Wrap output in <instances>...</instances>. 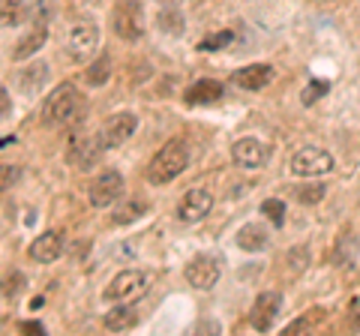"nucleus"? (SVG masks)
Segmentation results:
<instances>
[{
    "label": "nucleus",
    "mask_w": 360,
    "mask_h": 336,
    "mask_svg": "<svg viewBox=\"0 0 360 336\" xmlns=\"http://www.w3.org/2000/svg\"><path fill=\"white\" fill-rule=\"evenodd\" d=\"M295 198L300 201V205H319V201L324 198V186H319V183L297 186V189H295Z\"/></svg>",
    "instance_id": "obj_26"
},
{
    "label": "nucleus",
    "mask_w": 360,
    "mask_h": 336,
    "mask_svg": "<svg viewBox=\"0 0 360 336\" xmlns=\"http://www.w3.org/2000/svg\"><path fill=\"white\" fill-rule=\"evenodd\" d=\"M328 318V312H324L321 306H312L307 316L303 318H297V321H291L288 328H285V333H307V330H312V328H319V324Z\"/></svg>",
    "instance_id": "obj_23"
},
{
    "label": "nucleus",
    "mask_w": 360,
    "mask_h": 336,
    "mask_svg": "<svg viewBox=\"0 0 360 336\" xmlns=\"http://www.w3.org/2000/svg\"><path fill=\"white\" fill-rule=\"evenodd\" d=\"M291 172L300 177H319L333 172V156L321 148H300L291 156Z\"/></svg>",
    "instance_id": "obj_7"
},
{
    "label": "nucleus",
    "mask_w": 360,
    "mask_h": 336,
    "mask_svg": "<svg viewBox=\"0 0 360 336\" xmlns=\"http://www.w3.org/2000/svg\"><path fill=\"white\" fill-rule=\"evenodd\" d=\"M270 82H274V66L267 63H252L234 72V84L243 87V91H262Z\"/></svg>",
    "instance_id": "obj_16"
},
{
    "label": "nucleus",
    "mask_w": 360,
    "mask_h": 336,
    "mask_svg": "<svg viewBox=\"0 0 360 336\" xmlns=\"http://www.w3.org/2000/svg\"><path fill=\"white\" fill-rule=\"evenodd\" d=\"M348 328L354 333H360V297H354L352 306H348Z\"/></svg>",
    "instance_id": "obj_30"
},
{
    "label": "nucleus",
    "mask_w": 360,
    "mask_h": 336,
    "mask_svg": "<svg viewBox=\"0 0 360 336\" xmlns=\"http://www.w3.org/2000/svg\"><path fill=\"white\" fill-rule=\"evenodd\" d=\"M144 210H148V205H144V201H139V198H135V201H127V205H120V207L115 210V222H117V226H127V222H135V219H139Z\"/></svg>",
    "instance_id": "obj_24"
},
{
    "label": "nucleus",
    "mask_w": 360,
    "mask_h": 336,
    "mask_svg": "<svg viewBox=\"0 0 360 336\" xmlns=\"http://www.w3.org/2000/svg\"><path fill=\"white\" fill-rule=\"evenodd\" d=\"M174 21H184V18H177V15H172V13H165V15H162V27H165V30H172V33L184 30V25H174Z\"/></svg>",
    "instance_id": "obj_32"
},
{
    "label": "nucleus",
    "mask_w": 360,
    "mask_h": 336,
    "mask_svg": "<svg viewBox=\"0 0 360 336\" xmlns=\"http://www.w3.org/2000/svg\"><path fill=\"white\" fill-rule=\"evenodd\" d=\"M210 207H213V195H210V189H189V193L180 198V205H177V219L180 222H198V219H205L210 214Z\"/></svg>",
    "instance_id": "obj_11"
},
{
    "label": "nucleus",
    "mask_w": 360,
    "mask_h": 336,
    "mask_svg": "<svg viewBox=\"0 0 360 336\" xmlns=\"http://www.w3.org/2000/svg\"><path fill=\"white\" fill-rule=\"evenodd\" d=\"M78 4H103V0H78Z\"/></svg>",
    "instance_id": "obj_34"
},
{
    "label": "nucleus",
    "mask_w": 360,
    "mask_h": 336,
    "mask_svg": "<svg viewBox=\"0 0 360 336\" xmlns=\"http://www.w3.org/2000/svg\"><path fill=\"white\" fill-rule=\"evenodd\" d=\"M328 82H309V87L303 91V105H312V103H319V99L328 93Z\"/></svg>",
    "instance_id": "obj_29"
},
{
    "label": "nucleus",
    "mask_w": 360,
    "mask_h": 336,
    "mask_svg": "<svg viewBox=\"0 0 360 336\" xmlns=\"http://www.w3.org/2000/svg\"><path fill=\"white\" fill-rule=\"evenodd\" d=\"M42 117L54 129H70L84 117V96L75 91V84H60L54 93H49L42 108Z\"/></svg>",
    "instance_id": "obj_1"
},
{
    "label": "nucleus",
    "mask_w": 360,
    "mask_h": 336,
    "mask_svg": "<svg viewBox=\"0 0 360 336\" xmlns=\"http://www.w3.org/2000/svg\"><path fill=\"white\" fill-rule=\"evenodd\" d=\"M267 156H270L267 144L258 141V138H250V136L238 138L234 141V148H231V160L238 162L240 168H264Z\"/></svg>",
    "instance_id": "obj_12"
},
{
    "label": "nucleus",
    "mask_w": 360,
    "mask_h": 336,
    "mask_svg": "<svg viewBox=\"0 0 360 336\" xmlns=\"http://www.w3.org/2000/svg\"><path fill=\"white\" fill-rule=\"evenodd\" d=\"M45 39H49V27H45L42 18H37V21L30 25V30L15 42L13 60H27V58H33V54H37V51L45 46Z\"/></svg>",
    "instance_id": "obj_15"
},
{
    "label": "nucleus",
    "mask_w": 360,
    "mask_h": 336,
    "mask_svg": "<svg viewBox=\"0 0 360 336\" xmlns=\"http://www.w3.org/2000/svg\"><path fill=\"white\" fill-rule=\"evenodd\" d=\"M45 78H49V66H45V63L25 66V70L18 72V91L21 93H37V91H42Z\"/></svg>",
    "instance_id": "obj_20"
},
{
    "label": "nucleus",
    "mask_w": 360,
    "mask_h": 336,
    "mask_svg": "<svg viewBox=\"0 0 360 336\" xmlns=\"http://www.w3.org/2000/svg\"><path fill=\"white\" fill-rule=\"evenodd\" d=\"M139 324V312H135L129 304H117L115 309H108L105 316V328L111 333H123V330H132Z\"/></svg>",
    "instance_id": "obj_18"
},
{
    "label": "nucleus",
    "mask_w": 360,
    "mask_h": 336,
    "mask_svg": "<svg viewBox=\"0 0 360 336\" xmlns=\"http://www.w3.org/2000/svg\"><path fill=\"white\" fill-rule=\"evenodd\" d=\"M21 330H37V333H42V324H21Z\"/></svg>",
    "instance_id": "obj_33"
},
{
    "label": "nucleus",
    "mask_w": 360,
    "mask_h": 336,
    "mask_svg": "<svg viewBox=\"0 0 360 336\" xmlns=\"http://www.w3.org/2000/svg\"><path fill=\"white\" fill-rule=\"evenodd\" d=\"M87 195H90V205H94V207H108V205H115V201L123 195V177H120V172H115V168L103 172L94 183H90Z\"/></svg>",
    "instance_id": "obj_8"
},
{
    "label": "nucleus",
    "mask_w": 360,
    "mask_h": 336,
    "mask_svg": "<svg viewBox=\"0 0 360 336\" xmlns=\"http://www.w3.org/2000/svg\"><path fill=\"white\" fill-rule=\"evenodd\" d=\"M111 27L120 39H141L144 37V6L141 0H115L111 6Z\"/></svg>",
    "instance_id": "obj_3"
},
{
    "label": "nucleus",
    "mask_w": 360,
    "mask_h": 336,
    "mask_svg": "<svg viewBox=\"0 0 360 336\" xmlns=\"http://www.w3.org/2000/svg\"><path fill=\"white\" fill-rule=\"evenodd\" d=\"M135 129H139V117H135L132 111H120V115L108 117L103 123V129H99V138H103L105 148H120L123 141L132 138Z\"/></svg>",
    "instance_id": "obj_9"
},
{
    "label": "nucleus",
    "mask_w": 360,
    "mask_h": 336,
    "mask_svg": "<svg viewBox=\"0 0 360 336\" xmlns=\"http://www.w3.org/2000/svg\"><path fill=\"white\" fill-rule=\"evenodd\" d=\"M234 39V33L231 30H219V33H213V37H205L198 42V49L201 51H217V49H222V46H229V42Z\"/></svg>",
    "instance_id": "obj_28"
},
{
    "label": "nucleus",
    "mask_w": 360,
    "mask_h": 336,
    "mask_svg": "<svg viewBox=\"0 0 360 336\" xmlns=\"http://www.w3.org/2000/svg\"><path fill=\"white\" fill-rule=\"evenodd\" d=\"M262 214L274 222V226H283L285 222V201L283 198H267L262 205Z\"/></svg>",
    "instance_id": "obj_25"
},
{
    "label": "nucleus",
    "mask_w": 360,
    "mask_h": 336,
    "mask_svg": "<svg viewBox=\"0 0 360 336\" xmlns=\"http://www.w3.org/2000/svg\"><path fill=\"white\" fill-rule=\"evenodd\" d=\"M60 252H63V234H58V231H45L27 246V255L33 261H39V264L58 261Z\"/></svg>",
    "instance_id": "obj_14"
},
{
    "label": "nucleus",
    "mask_w": 360,
    "mask_h": 336,
    "mask_svg": "<svg viewBox=\"0 0 360 336\" xmlns=\"http://www.w3.org/2000/svg\"><path fill=\"white\" fill-rule=\"evenodd\" d=\"M148 291V276L141 271H120L105 288V300L111 304H135Z\"/></svg>",
    "instance_id": "obj_5"
},
{
    "label": "nucleus",
    "mask_w": 360,
    "mask_h": 336,
    "mask_svg": "<svg viewBox=\"0 0 360 336\" xmlns=\"http://www.w3.org/2000/svg\"><path fill=\"white\" fill-rule=\"evenodd\" d=\"M27 15V0H0V27L18 25Z\"/></svg>",
    "instance_id": "obj_22"
},
{
    "label": "nucleus",
    "mask_w": 360,
    "mask_h": 336,
    "mask_svg": "<svg viewBox=\"0 0 360 336\" xmlns=\"http://www.w3.org/2000/svg\"><path fill=\"white\" fill-rule=\"evenodd\" d=\"M186 283L198 291L213 288L219 283V261L213 259V255H195V259L186 264Z\"/></svg>",
    "instance_id": "obj_10"
},
{
    "label": "nucleus",
    "mask_w": 360,
    "mask_h": 336,
    "mask_svg": "<svg viewBox=\"0 0 360 336\" xmlns=\"http://www.w3.org/2000/svg\"><path fill=\"white\" fill-rule=\"evenodd\" d=\"M279 306H283V297H279L276 291H264V295H258L255 304H252V316H250L252 328L267 333L270 328H274L276 316H279Z\"/></svg>",
    "instance_id": "obj_13"
},
{
    "label": "nucleus",
    "mask_w": 360,
    "mask_h": 336,
    "mask_svg": "<svg viewBox=\"0 0 360 336\" xmlns=\"http://www.w3.org/2000/svg\"><path fill=\"white\" fill-rule=\"evenodd\" d=\"M186 165H189L186 141L172 138V141H165L162 148L156 150L153 160H150V165H148V181L156 183V186L172 183L180 172H186Z\"/></svg>",
    "instance_id": "obj_2"
},
{
    "label": "nucleus",
    "mask_w": 360,
    "mask_h": 336,
    "mask_svg": "<svg viewBox=\"0 0 360 336\" xmlns=\"http://www.w3.org/2000/svg\"><path fill=\"white\" fill-rule=\"evenodd\" d=\"M9 111H13V96L6 93V87L0 84V120L9 117Z\"/></svg>",
    "instance_id": "obj_31"
},
{
    "label": "nucleus",
    "mask_w": 360,
    "mask_h": 336,
    "mask_svg": "<svg viewBox=\"0 0 360 336\" xmlns=\"http://www.w3.org/2000/svg\"><path fill=\"white\" fill-rule=\"evenodd\" d=\"M96 46H99V27L90 18H78L70 27V33H66V54L72 60L84 63L96 51Z\"/></svg>",
    "instance_id": "obj_4"
},
{
    "label": "nucleus",
    "mask_w": 360,
    "mask_h": 336,
    "mask_svg": "<svg viewBox=\"0 0 360 336\" xmlns=\"http://www.w3.org/2000/svg\"><path fill=\"white\" fill-rule=\"evenodd\" d=\"M108 75H111V58H108V54H103V58H96L84 70V82L90 87H103L108 82Z\"/></svg>",
    "instance_id": "obj_21"
},
{
    "label": "nucleus",
    "mask_w": 360,
    "mask_h": 336,
    "mask_svg": "<svg viewBox=\"0 0 360 336\" xmlns=\"http://www.w3.org/2000/svg\"><path fill=\"white\" fill-rule=\"evenodd\" d=\"M267 243H270L267 228L258 226V222H250V226H243L238 231V246H240V250H246V252H262Z\"/></svg>",
    "instance_id": "obj_19"
},
{
    "label": "nucleus",
    "mask_w": 360,
    "mask_h": 336,
    "mask_svg": "<svg viewBox=\"0 0 360 336\" xmlns=\"http://www.w3.org/2000/svg\"><path fill=\"white\" fill-rule=\"evenodd\" d=\"M21 177V168L13 165V162H0V193H6V189H13Z\"/></svg>",
    "instance_id": "obj_27"
},
{
    "label": "nucleus",
    "mask_w": 360,
    "mask_h": 336,
    "mask_svg": "<svg viewBox=\"0 0 360 336\" xmlns=\"http://www.w3.org/2000/svg\"><path fill=\"white\" fill-rule=\"evenodd\" d=\"M225 93V87L219 82H213V78H205V82H195L193 87L186 91V105H210V103H219Z\"/></svg>",
    "instance_id": "obj_17"
},
{
    "label": "nucleus",
    "mask_w": 360,
    "mask_h": 336,
    "mask_svg": "<svg viewBox=\"0 0 360 336\" xmlns=\"http://www.w3.org/2000/svg\"><path fill=\"white\" fill-rule=\"evenodd\" d=\"M103 138L99 136H75L70 141V150H66V162L78 172H87V168H94L99 162V156H103Z\"/></svg>",
    "instance_id": "obj_6"
}]
</instances>
